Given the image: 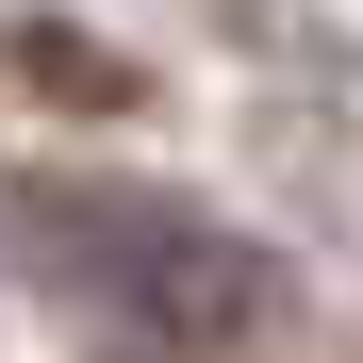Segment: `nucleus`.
<instances>
[{
  "instance_id": "f257e3e1",
  "label": "nucleus",
  "mask_w": 363,
  "mask_h": 363,
  "mask_svg": "<svg viewBox=\"0 0 363 363\" xmlns=\"http://www.w3.org/2000/svg\"><path fill=\"white\" fill-rule=\"evenodd\" d=\"M17 248L116 363H248L281 330V264L165 182H17Z\"/></svg>"
}]
</instances>
